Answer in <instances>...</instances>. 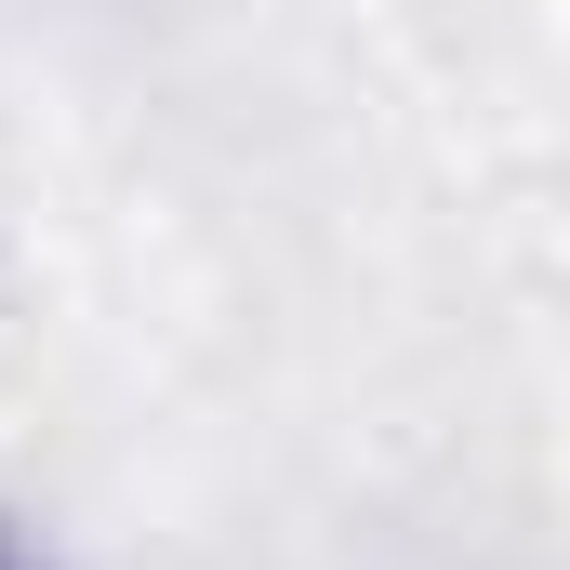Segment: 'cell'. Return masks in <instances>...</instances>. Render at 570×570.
<instances>
[{"mask_svg": "<svg viewBox=\"0 0 570 570\" xmlns=\"http://www.w3.org/2000/svg\"><path fill=\"white\" fill-rule=\"evenodd\" d=\"M0 570H13V558H0Z\"/></svg>", "mask_w": 570, "mask_h": 570, "instance_id": "obj_1", "label": "cell"}]
</instances>
